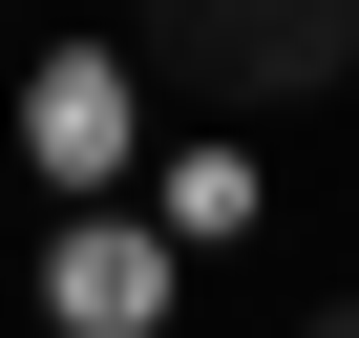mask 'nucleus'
I'll return each mask as SVG.
<instances>
[{
  "instance_id": "obj_2",
  "label": "nucleus",
  "mask_w": 359,
  "mask_h": 338,
  "mask_svg": "<svg viewBox=\"0 0 359 338\" xmlns=\"http://www.w3.org/2000/svg\"><path fill=\"white\" fill-rule=\"evenodd\" d=\"M148 317H169V212H64L43 338H148Z\"/></svg>"
},
{
  "instance_id": "obj_3",
  "label": "nucleus",
  "mask_w": 359,
  "mask_h": 338,
  "mask_svg": "<svg viewBox=\"0 0 359 338\" xmlns=\"http://www.w3.org/2000/svg\"><path fill=\"white\" fill-rule=\"evenodd\" d=\"M22 127H43V169H64V191L106 212V169H127V85H106V64H43V106H22Z\"/></svg>"
},
{
  "instance_id": "obj_4",
  "label": "nucleus",
  "mask_w": 359,
  "mask_h": 338,
  "mask_svg": "<svg viewBox=\"0 0 359 338\" xmlns=\"http://www.w3.org/2000/svg\"><path fill=\"white\" fill-rule=\"evenodd\" d=\"M296 338H359V296H338V317H296Z\"/></svg>"
},
{
  "instance_id": "obj_1",
  "label": "nucleus",
  "mask_w": 359,
  "mask_h": 338,
  "mask_svg": "<svg viewBox=\"0 0 359 338\" xmlns=\"http://www.w3.org/2000/svg\"><path fill=\"white\" fill-rule=\"evenodd\" d=\"M148 64L191 106H338L359 85V0H148Z\"/></svg>"
}]
</instances>
